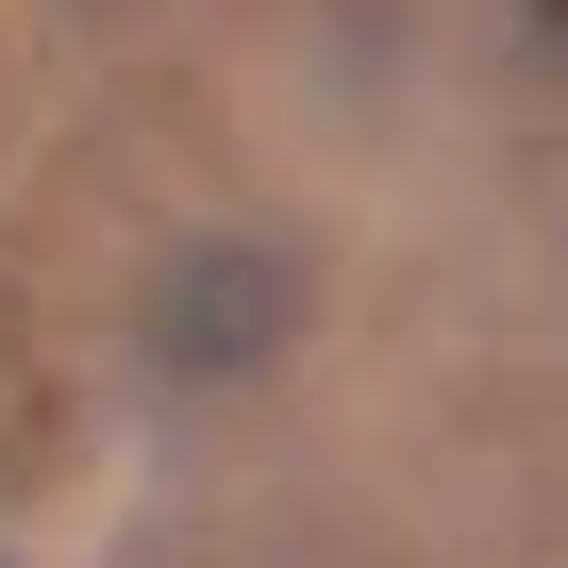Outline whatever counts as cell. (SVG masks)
I'll return each instance as SVG.
<instances>
[{
  "mask_svg": "<svg viewBox=\"0 0 568 568\" xmlns=\"http://www.w3.org/2000/svg\"><path fill=\"white\" fill-rule=\"evenodd\" d=\"M284 335H302V267H284V251H184L151 284V368H184V385H234Z\"/></svg>",
  "mask_w": 568,
  "mask_h": 568,
  "instance_id": "cell-1",
  "label": "cell"
}]
</instances>
